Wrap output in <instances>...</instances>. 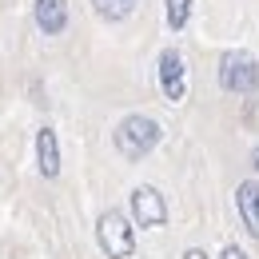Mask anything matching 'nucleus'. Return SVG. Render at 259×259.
<instances>
[{"instance_id":"nucleus-1","label":"nucleus","mask_w":259,"mask_h":259,"mask_svg":"<svg viewBox=\"0 0 259 259\" xmlns=\"http://www.w3.org/2000/svg\"><path fill=\"white\" fill-rule=\"evenodd\" d=\"M163 128L152 120V116H144V112H136V116H124L120 124H116V148H120V156L124 160H144L156 144H160Z\"/></svg>"},{"instance_id":"nucleus-2","label":"nucleus","mask_w":259,"mask_h":259,"mask_svg":"<svg viewBox=\"0 0 259 259\" xmlns=\"http://www.w3.org/2000/svg\"><path fill=\"white\" fill-rule=\"evenodd\" d=\"M96 243L108 259H132V251H136V235L120 211H104L96 220Z\"/></svg>"},{"instance_id":"nucleus-3","label":"nucleus","mask_w":259,"mask_h":259,"mask_svg":"<svg viewBox=\"0 0 259 259\" xmlns=\"http://www.w3.org/2000/svg\"><path fill=\"white\" fill-rule=\"evenodd\" d=\"M220 84L235 96H251L259 88V64L251 52H224L220 60Z\"/></svg>"},{"instance_id":"nucleus-4","label":"nucleus","mask_w":259,"mask_h":259,"mask_svg":"<svg viewBox=\"0 0 259 259\" xmlns=\"http://www.w3.org/2000/svg\"><path fill=\"white\" fill-rule=\"evenodd\" d=\"M132 220L140 227H163L167 224V203L156 188H136L132 192Z\"/></svg>"},{"instance_id":"nucleus-5","label":"nucleus","mask_w":259,"mask_h":259,"mask_svg":"<svg viewBox=\"0 0 259 259\" xmlns=\"http://www.w3.org/2000/svg\"><path fill=\"white\" fill-rule=\"evenodd\" d=\"M160 88L171 104H180L188 92V72H184V56L176 48H163L160 52Z\"/></svg>"},{"instance_id":"nucleus-6","label":"nucleus","mask_w":259,"mask_h":259,"mask_svg":"<svg viewBox=\"0 0 259 259\" xmlns=\"http://www.w3.org/2000/svg\"><path fill=\"white\" fill-rule=\"evenodd\" d=\"M235 207H239V220L247 227V235L259 239V184L243 180V184L235 188Z\"/></svg>"},{"instance_id":"nucleus-7","label":"nucleus","mask_w":259,"mask_h":259,"mask_svg":"<svg viewBox=\"0 0 259 259\" xmlns=\"http://www.w3.org/2000/svg\"><path fill=\"white\" fill-rule=\"evenodd\" d=\"M36 163H40V176H48V180L60 176V144H56L52 128L36 132Z\"/></svg>"},{"instance_id":"nucleus-8","label":"nucleus","mask_w":259,"mask_h":259,"mask_svg":"<svg viewBox=\"0 0 259 259\" xmlns=\"http://www.w3.org/2000/svg\"><path fill=\"white\" fill-rule=\"evenodd\" d=\"M64 24H68V4L64 0H36V28L40 32L56 36V32H64Z\"/></svg>"},{"instance_id":"nucleus-9","label":"nucleus","mask_w":259,"mask_h":259,"mask_svg":"<svg viewBox=\"0 0 259 259\" xmlns=\"http://www.w3.org/2000/svg\"><path fill=\"white\" fill-rule=\"evenodd\" d=\"M92 8H96L104 20H124V16H132L136 0H92Z\"/></svg>"},{"instance_id":"nucleus-10","label":"nucleus","mask_w":259,"mask_h":259,"mask_svg":"<svg viewBox=\"0 0 259 259\" xmlns=\"http://www.w3.org/2000/svg\"><path fill=\"white\" fill-rule=\"evenodd\" d=\"M188 16H192V0H167V28L171 32H184Z\"/></svg>"},{"instance_id":"nucleus-11","label":"nucleus","mask_w":259,"mask_h":259,"mask_svg":"<svg viewBox=\"0 0 259 259\" xmlns=\"http://www.w3.org/2000/svg\"><path fill=\"white\" fill-rule=\"evenodd\" d=\"M224 259H247V255H243L239 247H227V251H224Z\"/></svg>"},{"instance_id":"nucleus-12","label":"nucleus","mask_w":259,"mask_h":259,"mask_svg":"<svg viewBox=\"0 0 259 259\" xmlns=\"http://www.w3.org/2000/svg\"><path fill=\"white\" fill-rule=\"evenodd\" d=\"M184 259H207V251H199V247H192V251H188Z\"/></svg>"},{"instance_id":"nucleus-13","label":"nucleus","mask_w":259,"mask_h":259,"mask_svg":"<svg viewBox=\"0 0 259 259\" xmlns=\"http://www.w3.org/2000/svg\"><path fill=\"white\" fill-rule=\"evenodd\" d=\"M251 163H255V171H259V148H255V152H251Z\"/></svg>"}]
</instances>
